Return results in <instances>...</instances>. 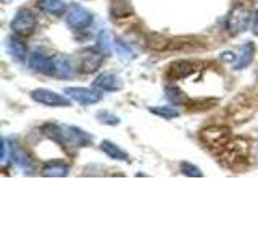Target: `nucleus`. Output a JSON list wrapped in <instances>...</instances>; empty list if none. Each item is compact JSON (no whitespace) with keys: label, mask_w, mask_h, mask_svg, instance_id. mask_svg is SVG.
I'll return each mask as SVG.
<instances>
[{"label":"nucleus","mask_w":258,"mask_h":242,"mask_svg":"<svg viewBox=\"0 0 258 242\" xmlns=\"http://www.w3.org/2000/svg\"><path fill=\"white\" fill-rule=\"evenodd\" d=\"M253 20L252 12L248 10V7L244 4H237L232 8V12L228 16V21H226V29H228L229 34L237 36L240 32H244L250 23Z\"/></svg>","instance_id":"obj_1"},{"label":"nucleus","mask_w":258,"mask_h":242,"mask_svg":"<svg viewBox=\"0 0 258 242\" xmlns=\"http://www.w3.org/2000/svg\"><path fill=\"white\" fill-rule=\"evenodd\" d=\"M36 24H37L36 15L29 8H20L15 13V18L12 20V31L13 34L20 37H28L34 32Z\"/></svg>","instance_id":"obj_2"},{"label":"nucleus","mask_w":258,"mask_h":242,"mask_svg":"<svg viewBox=\"0 0 258 242\" xmlns=\"http://www.w3.org/2000/svg\"><path fill=\"white\" fill-rule=\"evenodd\" d=\"M232 136L228 128L223 126H210L202 131V141H204L210 149H220V152L229 144Z\"/></svg>","instance_id":"obj_3"},{"label":"nucleus","mask_w":258,"mask_h":242,"mask_svg":"<svg viewBox=\"0 0 258 242\" xmlns=\"http://www.w3.org/2000/svg\"><path fill=\"white\" fill-rule=\"evenodd\" d=\"M105 53L100 48H84L78 56V68L81 73L91 75L102 67Z\"/></svg>","instance_id":"obj_4"},{"label":"nucleus","mask_w":258,"mask_h":242,"mask_svg":"<svg viewBox=\"0 0 258 242\" xmlns=\"http://www.w3.org/2000/svg\"><path fill=\"white\" fill-rule=\"evenodd\" d=\"M61 136L63 144L71 145V147H89L94 142V137L78 126H61Z\"/></svg>","instance_id":"obj_5"},{"label":"nucleus","mask_w":258,"mask_h":242,"mask_svg":"<svg viewBox=\"0 0 258 242\" xmlns=\"http://www.w3.org/2000/svg\"><path fill=\"white\" fill-rule=\"evenodd\" d=\"M67 24L75 31H81V29H86L92 24V13L87 10V8L81 7L78 4L71 5L67 12Z\"/></svg>","instance_id":"obj_6"},{"label":"nucleus","mask_w":258,"mask_h":242,"mask_svg":"<svg viewBox=\"0 0 258 242\" xmlns=\"http://www.w3.org/2000/svg\"><path fill=\"white\" fill-rule=\"evenodd\" d=\"M32 100L37 103L47 105V107H71V100L68 95H61L48 89H36L31 92Z\"/></svg>","instance_id":"obj_7"},{"label":"nucleus","mask_w":258,"mask_h":242,"mask_svg":"<svg viewBox=\"0 0 258 242\" xmlns=\"http://www.w3.org/2000/svg\"><path fill=\"white\" fill-rule=\"evenodd\" d=\"M28 65L31 70H34L45 76H55V73H56L55 56L45 55L42 52H32L28 56Z\"/></svg>","instance_id":"obj_8"},{"label":"nucleus","mask_w":258,"mask_h":242,"mask_svg":"<svg viewBox=\"0 0 258 242\" xmlns=\"http://www.w3.org/2000/svg\"><path fill=\"white\" fill-rule=\"evenodd\" d=\"M247 150H248L247 141L237 137V139H231L229 144L221 150V153L231 165H234V163H237V161H244L247 158Z\"/></svg>","instance_id":"obj_9"},{"label":"nucleus","mask_w":258,"mask_h":242,"mask_svg":"<svg viewBox=\"0 0 258 242\" xmlns=\"http://www.w3.org/2000/svg\"><path fill=\"white\" fill-rule=\"evenodd\" d=\"M64 94L71 100H75L81 105H94L102 100V94L89 87H67L64 89Z\"/></svg>","instance_id":"obj_10"},{"label":"nucleus","mask_w":258,"mask_h":242,"mask_svg":"<svg viewBox=\"0 0 258 242\" xmlns=\"http://www.w3.org/2000/svg\"><path fill=\"white\" fill-rule=\"evenodd\" d=\"M5 50H7V53L10 55L15 62L21 63V62L26 60L28 48H26V44L23 42L20 36H16V34L8 36L5 39Z\"/></svg>","instance_id":"obj_11"},{"label":"nucleus","mask_w":258,"mask_h":242,"mask_svg":"<svg viewBox=\"0 0 258 242\" xmlns=\"http://www.w3.org/2000/svg\"><path fill=\"white\" fill-rule=\"evenodd\" d=\"M196 67H197V65L194 63V62H189V60H177V62L169 65L166 76L171 79V81H181V79H185L187 76H190L192 73L196 71Z\"/></svg>","instance_id":"obj_12"},{"label":"nucleus","mask_w":258,"mask_h":242,"mask_svg":"<svg viewBox=\"0 0 258 242\" xmlns=\"http://www.w3.org/2000/svg\"><path fill=\"white\" fill-rule=\"evenodd\" d=\"M94 87L103 92H116L123 89V81L118 76L111 75V73H103V75H99L95 78Z\"/></svg>","instance_id":"obj_13"},{"label":"nucleus","mask_w":258,"mask_h":242,"mask_svg":"<svg viewBox=\"0 0 258 242\" xmlns=\"http://www.w3.org/2000/svg\"><path fill=\"white\" fill-rule=\"evenodd\" d=\"M10 153H12V161L20 169H23L24 174H32V171H34V163H32V160L29 158L26 152H24L21 147H18V145L12 144Z\"/></svg>","instance_id":"obj_14"},{"label":"nucleus","mask_w":258,"mask_h":242,"mask_svg":"<svg viewBox=\"0 0 258 242\" xmlns=\"http://www.w3.org/2000/svg\"><path fill=\"white\" fill-rule=\"evenodd\" d=\"M255 56V44L252 42V40H247V42L240 47V52L237 55V60L236 63H234V70L236 71H240L247 68L250 63H252Z\"/></svg>","instance_id":"obj_15"},{"label":"nucleus","mask_w":258,"mask_h":242,"mask_svg":"<svg viewBox=\"0 0 258 242\" xmlns=\"http://www.w3.org/2000/svg\"><path fill=\"white\" fill-rule=\"evenodd\" d=\"M37 7L44 13L52 15V16H63L68 12L67 4H64L63 0H39Z\"/></svg>","instance_id":"obj_16"},{"label":"nucleus","mask_w":258,"mask_h":242,"mask_svg":"<svg viewBox=\"0 0 258 242\" xmlns=\"http://www.w3.org/2000/svg\"><path fill=\"white\" fill-rule=\"evenodd\" d=\"M70 173V166L64 163V161H48L47 165H44L42 171H40V174L42 176H47V177H63V176H68Z\"/></svg>","instance_id":"obj_17"},{"label":"nucleus","mask_w":258,"mask_h":242,"mask_svg":"<svg viewBox=\"0 0 258 242\" xmlns=\"http://www.w3.org/2000/svg\"><path fill=\"white\" fill-rule=\"evenodd\" d=\"M55 63H56V73H55V76L67 79V78H73V76L76 75L75 67H73V63H71V60L68 58V56L56 55L55 56Z\"/></svg>","instance_id":"obj_18"},{"label":"nucleus","mask_w":258,"mask_h":242,"mask_svg":"<svg viewBox=\"0 0 258 242\" xmlns=\"http://www.w3.org/2000/svg\"><path fill=\"white\" fill-rule=\"evenodd\" d=\"M100 149H102V152L105 153V155L113 158V160H118V161H129V160H131L123 149L118 147L116 144H113L110 141H102Z\"/></svg>","instance_id":"obj_19"},{"label":"nucleus","mask_w":258,"mask_h":242,"mask_svg":"<svg viewBox=\"0 0 258 242\" xmlns=\"http://www.w3.org/2000/svg\"><path fill=\"white\" fill-rule=\"evenodd\" d=\"M113 48H115V52H116V55L119 56V58H123L126 62H133L136 58L134 48L127 42H124V40L115 39V40H113Z\"/></svg>","instance_id":"obj_20"},{"label":"nucleus","mask_w":258,"mask_h":242,"mask_svg":"<svg viewBox=\"0 0 258 242\" xmlns=\"http://www.w3.org/2000/svg\"><path fill=\"white\" fill-rule=\"evenodd\" d=\"M165 97L166 99L174 103V105H184V103H187L189 99H187V95H185L179 87H176V86H166L165 87Z\"/></svg>","instance_id":"obj_21"},{"label":"nucleus","mask_w":258,"mask_h":242,"mask_svg":"<svg viewBox=\"0 0 258 242\" xmlns=\"http://www.w3.org/2000/svg\"><path fill=\"white\" fill-rule=\"evenodd\" d=\"M149 111L157 115L160 118L165 119H173L179 116V111H177L174 107H168V105H158V107H149Z\"/></svg>","instance_id":"obj_22"},{"label":"nucleus","mask_w":258,"mask_h":242,"mask_svg":"<svg viewBox=\"0 0 258 242\" xmlns=\"http://www.w3.org/2000/svg\"><path fill=\"white\" fill-rule=\"evenodd\" d=\"M111 13L123 18V16H129V13H133V8L129 5V0H113L111 4Z\"/></svg>","instance_id":"obj_23"},{"label":"nucleus","mask_w":258,"mask_h":242,"mask_svg":"<svg viewBox=\"0 0 258 242\" xmlns=\"http://www.w3.org/2000/svg\"><path fill=\"white\" fill-rule=\"evenodd\" d=\"M97 48H100L103 53H110L113 48V40L108 34V31H100L97 36Z\"/></svg>","instance_id":"obj_24"},{"label":"nucleus","mask_w":258,"mask_h":242,"mask_svg":"<svg viewBox=\"0 0 258 242\" xmlns=\"http://www.w3.org/2000/svg\"><path fill=\"white\" fill-rule=\"evenodd\" d=\"M97 118H99V121H100V123H103V125H110V126L119 125V118L116 115H113V113L107 111V110L97 113Z\"/></svg>","instance_id":"obj_25"},{"label":"nucleus","mask_w":258,"mask_h":242,"mask_svg":"<svg viewBox=\"0 0 258 242\" xmlns=\"http://www.w3.org/2000/svg\"><path fill=\"white\" fill-rule=\"evenodd\" d=\"M181 171H182V174H185V176H190V177H202L204 176V173L200 171V168L199 166H196V165H192V163H189V161H182L181 163Z\"/></svg>","instance_id":"obj_26"},{"label":"nucleus","mask_w":258,"mask_h":242,"mask_svg":"<svg viewBox=\"0 0 258 242\" xmlns=\"http://www.w3.org/2000/svg\"><path fill=\"white\" fill-rule=\"evenodd\" d=\"M221 58H223V60H228V62H234V60H237L236 56H234V53H231V52H224V53L221 55Z\"/></svg>","instance_id":"obj_27"},{"label":"nucleus","mask_w":258,"mask_h":242,"mask_svg":"<svg viewBox=\"0 0 258 242\" xmlns=\"http://www.w3.org/2000/svg\"><path fill=\"white\" fill-rule=\"evenodd\" d=\"M253 32L258 34V10L253 13Z\"/></svg>","instance_id":"obj_28"},{"label":"nucleus","mask_w":258,"mask_h":242,"mask_svg":"<svg viewBox=\"0 0 258 242\" xmlns=\"http://www.w3.org/2000/svg\"><path fill=\"white\" fill-rule=\"evenodd\" d=\"M4 2H7V0H4Z\"/></svg>","instance_id":"obj_29"}]
</instances>
